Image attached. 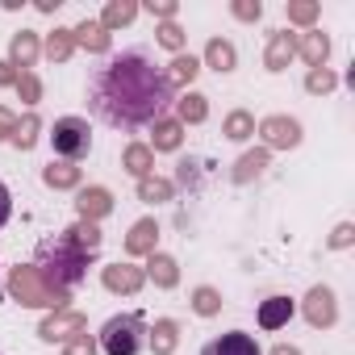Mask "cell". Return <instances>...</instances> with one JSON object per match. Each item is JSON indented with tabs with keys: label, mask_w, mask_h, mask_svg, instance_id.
<instances>
[{
	"label": "cell",
	"mask_w": 355,
	"mask_h": 355,
	"mask_svg": "<svg viewBox=\"0 0 355 355\" xmlns=\"http://www.w3.org/2000/svg\"><path fill=\"white\" fill-rule=\"evenodd\" d=\"M105 355H138L146 351V318L142 313H117L101 326Z\"/></svg>",
	"instance_id": "3957f363"
},
{
	"label": "cell",
	"mask_w": 355,
	"mask_h": 355,
	"mask_svg": "<svg viewBox=\"0 0 355 355\" xmlns=\"http://www.w3.org/2000/svg\"><path fill=\"white\" fill-rule=\"evenodd\" d=\"M205 113H209V109H205V96H197V92H189V96L180 101V117H184V121H201Z\"/></svg>",
	"instance_id": "603a6c76"
},
{
	"label": "cell",
	"mask_w": 355,
	"mask_h": 355,
	"mask_svg": "<svg viewBox=\"0 0 355 355\" xmlns=\"http://www.w3.org/2000/svg\"><path fill=\"white\" fill-rule=\"evenodd\" d=\"M205 59H209L218 71H234V46H230V42H222V38H214V42H209Z\"/></svg>",
	"instance_id": "4fadbf2b"
},
{
	"label": "cell",
	"mask_w": 355,
	"mask_h": 355,
	"mask_svg": "<svg viewBox=\"0 0 355 355\" xmlns=\"http://www.w3.org/2000/svg\"><path fill=\"white\" fill-rule=\"evenodd\" d=\"M234 13H239L243 21H259V13H263V5H259V0H255V5H251V0H243V5H234Z\"/></svg>",
	"instance_id": "e575fe53"
},
{
	"label": "cell",
	"mask_w": 355,
	"mask_h": 355,
	"mask_svg": "<svg viewBox=\"0 0 355 355\" xmlns=\"http://www.w3.org/2000/svg\"><path fill=\"white\" fill-rule=\"evenodd\" d=\"M251 130H255V121H251L247 113H230V117H226V134H230L234 142H243Z\"/></svg>",
	"instance_id": "cb8c5ba5"
},
{
	"label": "cell",
	"mask_w": 355,
	"mask_h": 355,
	"mask_svg": "<svg viewBox=\"0 0 355 355\" xmlns=\"http://www.w3.org/2000/svg\"><path fill=\"white\" fill-rule=\"evenodd\" d=\"M67 234H71V239H76L84 251H92V255H96V247H101V230H96L92 222H80V226H71Z\"/></svg>",
	"instance_id": "ffe728a7"
},
{
	"label": "cell",
	"mask_w": 355,
	"mask_h": 355,
	"mask_svg": "<svg viewBox=\"0 0 355 355\" xmlns=\"http://www.w3.org/2000/svg\"><path fill=\"white\" fill-rule=\"evenodd\" d=\"M67 51H71V38H51V55L55 59H63Z\"/></svg>",
	"instance_id": "f35d334b"
},
{
	"label": "cell",
	"mask_w": 355,
	"mask_h": 355,
	"mask_svg": "<svg viewBox=\"0 0 355 355\" xmlns=\"http://www.w3.org/2000/svg\"><path fill=\"white\" fill-rule=\"evenodd\" d=\"M13 218V193L5 189V180H0V226H5Z\"/></svg>",
	"instance_id": "836d02e7"
},
{
	"label": "cell",
	"mask_w": 355,
	"mask_h": 355,
	"mask_svg": "<svg viewBox=\"0 0 355 355\" xmlns=\"http://www.w3.org/2000/svg\"><path fill=\"white\" fill-rule=\"evenodd\" d=\"M218 293L214 288H197V313H218Z\"/></svg>",
	"instance_id": "f546056e"
},
{
	"label": "cell",
	"mask_w": 355,
	"mask_h": 355,
	"mask_svg": "<svg viewBox=\"0 0 355 355\" xmlns=\"http://www.w3.org/2000/svg\"><path fill=\"white\" fill-rule=\"evenodd\" d=\"M92 351H96V343H92L88 334H84V338H80L76 347H67V355H92Z\"/></svg>",
	"instance_id": "74e56055"
},
{
	"label": "cell",
	"mask_w": 355,
	"mask_h": 355,
	"mask_svg": "<svg viewBox=\"0 0 355 355\" xmlns=\"http://www.w3.org/2000/svg\"><path fill=\"white\" fill-rule=\"evenodd\" d=\"M288 17L293 21H313L318 17V5H288Z\"/></svg>",
	"instance_id": "d590c367"
},
{
	"label": "cell",
	"mask_w": 355,
	"mask_h": 355,
	"mask_svg": "<svg viewBox=\"0 0 355 355\" xmlns=\"http://www.w3.org/2000/svg\"><path fill=\"white\" fill-rule=\"evenodd\" d=\"M263 167H268V155H263V150H255V155H247V159L239 163V180H247V175H251V171L259 175Z\"/></svg>",
	"instance_id": "83f0119b"
},
{
	"label": "cell",
	"mask_w": 355,
	"mask_h": 355,
	"mask_svg": "<svg viewBox=\"0 0 355 355\" xmlns=\"http://www.w3.org/2000/svg\"><path fill=\"white\" fill-rule=\"evenodd\" d=\"M293 38H288V30H276L272 34V46H268V71H284L288 67V59H293Z\"/></svg>",
	"instance_id": "30bf717a"
},
{
	"label": "cell",
	"mask_w": 355,
	"mask_h": 355,
	"mask_svg": "<svg viewBox=\"0 0 355 355\" xmlns=\"http://www.w3.org/2000/svg\"><path fill=\"white\" fill-rule=\"evenodd\" d=\"M288 318H293V301H288V297H268V301L259 305V326H263V330H280Z\"/></svg>",
	"instance_id": "9c48e42d"
},
{
	"label": "cell",
	"mask_w": 355,
	"mask_h": 355,
	"mask_svg": "<svg viewBox=\"0 0 355 355\" xmlns=\"http://www.w3.org/2000/svg\"><path fill=\"white\" fill-rule=\"evenodd\" d=\"M51 146H55V155H63V159H84V155L92 150V130H88V121H84V117H59L55 130H51Z\"/></svg>",
	"instance_id": "277c9868"
},
{
	"label": "cell",
	"mask_w": 355,
	"mask_h": 355,
	"mask_svg": "<svg viewBox=\"0 0 355 355\" xmlns=\"http://www.w3.org/2000/svg\"><path fill=\"white\" fill-rule=\"evenodd\" d=\"M9 288H13L26 305H59V301H63V293L46 288V280H38L34 268H17V272L9 276Z\"/></svg>",
	"instance_id": "5b68a950"
},
{
	"label": "cell",
	"mask_w": 355,
	"mask_h": 355,
	"mask_svg": "<svg viewBox=\"0 0 355 355\" xmlns=\"http://www.w3.org/2000/svg\"><path fill=\"white\" fill-rule=\"evenodd\" d=\"M150 234H155V222H138L134 234H130V251H146L150 247Z\"/></svg>",
	"instance_id": "4316f807"
},
{
	"label": "cell",
	"mask_w": 355,
	"mask_h": 355,
	"mask_svg": "<svg viewBox=\"0 0 355 355\" xmlns=\"http://www.w3.org/2000/svg\"><path fill=\"white\" fill-rule=\"evenodd\" d=\"M146 343L155 347V355H167L175 347V322H159L155 326V338H146Z\"/></svg>",
	"instance_id": "44dd1931"
},
{
	"label": "cell",
	"mask_w": 355,
	"mask_h": 355,
	"mask_svg": "<svg viewBox=\"0 0 355 355\" xmlns=\"http://www.w3.org/2000/svg\"><path fill=\"white\" fill-rule=\"evenodd\" d=\"M42 175H46V184H55V189H67V184H76V180H80V171H76L71 163H51Z\"/></svg>",
	"instance_id": "9a60e30c"
},
{
	"label": "cell",
	"mask_w": 355,
	"mask_h": 355,
	"mask_svg": "<svg viewBox=\"0 0 355 355\" xmlns=\"http://www.w3.org/2000/svg\"><path fill=\"white\" fill-rule=\"evenodd\" d=\"M305 318H309L313 326H334L338 309H334V293H330L326 284H318V288L305 297Z\"/></svg>",
	"instance_id": "52a82bcc"
},
{
	"label": "cell",
	"mask_w": 355,
	"mask_h": 355,
	"mask_svg": "<svg viewBox=\"0 0 355 355\" xmlns=\"http://www.w3.org/2000/svg\"><path fill=\"white\" fill-rule=\"evenodd\" d=\"M63 330H80V318H76V313H67V318H59V322L51 318V322L42 326V338H63Z\"/></svg>",
	"instance_id": "484cf974"
},
{
	"label": "cell",
	"mask_w": 355,
	"mask_h": 355,
	"mask_svg": "<svg viewBox=\"0 0 355 355\" xmlns=\"http://www.w3.org/2000/svg\"><path fill=\"white\" fill-rule=\"evenodd\" d=\"M301 55H305V63H309V67H322V63H326V55H330V38H326V34H318V30H313V34H305Z\"/></svg>",
	"instance_id": "8fae6325"
},
{
	"label": "cell",
	"mask_w": 355,
	"mask_h": 355,
	"mask_svg": "<svg viewBox=\"0 0 355 355\" xmlns=\"http://www.w3.org/2000/svg\"><path fill=\"white\" fill-rule=\"evenodd\" d=\"M197 71H201V63H197L193 55H180V59H175V63H171V71H167V80H171V88H175V84H189V80H193Z\"/></svg>",
	"instance_id": "5bb4252c"
},
{
	"label": "cell",
	"mask_w": 355,
	"mask_h": 355,
	"mask_svg": "<svg viewBox=\"0 0 355 355\" xmlns=\"http://www.w3.org/2000/svg\"><path fill=\"white\" fill-rule=\"evenodd\" d=\"M159 42H163V46H171V51H180V42H184V34H180V26H171V21H167V26L159 30Z\"/></svg>",
	"instance_id": "4dcf8cb0"
},
{
	"label": "cell",
	"mask_w": 355,
	"mask_h": 355,
	"mask_svg": "<svg viewBox=\"0 0 355 355\" xmlns=\"http://www.w3.org/2000/svg\"><path fill=\"white\" fill-rule=\"evenodd\" d=\"M142 197H146V201H163V197H167V184H159V180H155V184L142 180Z\"/></svg>",
	"instance_id": "8d00e7d4"
},
{
	"label": "cell",
	"mask_w": 355,
	"mask_h": 355,
	"mask_svg": "<svg viewBox=\"0 0 355 355\" xmlns=\"http://www.w3.org/2000/svg\"><path fill=\"white\" fill-rule=\"evenodd\" d=\"M272 355H301V351H297V347H276Z\"/></svg>",
	"instance_id": "b9f144b4"
},
{
	"label": "cell",
	"mask_w": 355,
	"mask_h": 355,
	"mask_svg": "<svg viewBox=\"0 0 355 355\" xmlns=\"http://www.w3.org/2000/svg\"><path fill=\"white\" fill-rule=\"evenodd\" d=\"M171 105H175L171 80L142 46L109 55L88 76V113L109 130H121V134L146 130L163 121Z\"/></svg>",
	"instance_id": "6da1fadb"
},
{
	"label": "cell",
	"mask_w": 355,
	"mask_h": 355,
	"mask_svg": "<svg viewBox=\"0 0 355 355\" xmlns=\"http://www.w3.org/2000/svg\"><path fill=\"white\" fill-rule=\"evenodd\" d=\"M105 284H109V288H125V293H134V288L142 284V272L117 263V268H105Z\"/></svg>",
	"instance_id": "7c38bea8"
},
{
	"label": "cell",
	"mask_w": 355,
	"mask_h": 355,
	"mask_svg": "<svg viewBox=\"0 0 355 355\" xmlns=\"http://www.w3.org/2000/svg\"><path fill=\"white\" fill-rule=\"evenodd\" d=\"M263 138H268V146H297L301 142V125L288 121V117H268L263 121Z\"/></svg>",
	"instance_id": "ba28073f"
},
{
	"label": "cell",
	"mask_w": 355,
	"mask_h": 355,
	"mask_svg": "<svg viewBox=\"0 0 355 355\" xmlns=\"http://www.w3.org/2000/svg\"><path fill=\"white\" fill-rule=\"evenodd\" d=\"M347 243H351V226H338L334 239H330V247H347Z\"/></svg>",
	"instance_id": "ab89813d"
},
{
	"label": "cell",
	"mask_w": 355,
	"mask_h": 355,
	"mask_svg": "<svg viewBox=\"0 0 355 355\" xmlns=\"http://www.w3.org/2000/svg\"><path fill=\"white\" fill-rule=\"evenodd\" d=\"M134 13H138V5H130V0H117V5L105 9V30H109V26H125V21H134Z\"/></svg>",
	"instance_id": "7402d4cb"
},
{
	"label": "cell",
	"mask_w": 355,
	"mask_h": 355,
	"mask_svg": "<svg viewBox=\"0 0 355 355\" xmlns=\"http://www.w3.org/2000/svg\"><path fill=\"white\" fill-rule=\"evenodd\" d=\"M34 130H38V121L30 117L26 125H17V134H13V142H17V146H34Z\"/></svg>",
	"instance_id": "1f68e13d"
},
{
	"label": "cell",
	"mask_w": 355,
	"mask_h": 355,
	"mask_svg": "<svg viewBox=\"0 0 355 355\" xmlns=\"http://www.w3.org/2000/svg\"><path fill=\"white\" fill-rule=\"evenodd\" d=\"M71 34H80V42L92 46V51H105V46H109V34H105V26H96V21H84V26L71 30Z\"/></svg>",
	"instance_id": "e0dca14e"
},
{
	"label": "cell",
	"mask_w": 355,
	"mask_h": 355,
	"mask_svg": "<svg viewBox=\"0 0 355 355\" xmlns=\"http://www.w3.org/2000/svg\"><path fill=\"white\" fill-rule=\"evenodd\" d=\"M38 276L46 280V288L55 293H67L76 288L84 276H88V263H92V251H84L71 234H55V239H42L38 243Z\"/></svg>",
	"instance_id": "7a4b0ae2"
},
{
	"label": "cell",
	"mask_w": 355,
	"mask_h": 355,
	"mask_svg": "<svg viewBox=\"0 0 355 355\" xmlns=\"http://www.w3.org/2000/svg\"><path fill=\"white\" fill-rule=\"evenodd\" d=\"M305 84H309V92H330V88H334V76H330L326 67H313Z\"/></svg>",
	"instance_id": "f1b7e54d"
},
{
	"label": "cell",
	"mask_w": 355,
	"mask_h": 355,
	"mask_svg": "<svg viewBox=\"0 0 355 355\" xmlns=\"http://www.w3.org/2000/svg\"><path fill=\"white\" fill-rule=\"evenodd\" d=\"M155 146L159 150L180 146V121H155Z\"/></svg>",
	"instance_id": "2e32d148"
},
{
	"label": "cell",
	"mask_w": 355,
	"mask_h": 355,
	"mask_svg": "<svg viewBox=\"0 0 355 355\" xmlns=\"http://www.w3.org/2000/svg\"><path fill=\"white\" fill-rule=\"evenodd\" d=\"M105 209H109V193H101V189L80 193V214H84V218H88V214H92V218H101Z\"/></svg>",
	"instance_id": "ac0fdd59"
},
{
	"label": "cell",
	"mask_w": 355,
	"mask_h": 355,
	"mask_svg": "<svg viewBox=\"0 0 355 355\" xmlns=\"http://www.w3.org/2000/svg\"><path fill=\"white\" fill-rule=\"evenodd\" d=\"M34 55H38V42H34V34H17V38H13V63L30 67V63H34Z\"/></svg>",
	"instance_id": "d6986e66"
},
{
	"label": "cell",
	"mask_w": 355,
	"mask_h": 355,
	"mask_svg": "<svg viewBox=\"0 0 355 355\" xmlns=\"http://www.w3.org/2000/svg\"><path fill=\"white\" fill-rule=\"evenodd\" d=\"M9 67H13V63H0V84H9V80H13V71H9Z\"/></svg>",
	"instance_id": "60d3db41"
},
{
	"label": "cell",
	"mask_w": 355,
	"mask_h": 355,
	"mask_svg": "<svg viewBox=\"0 0 355 355\" xmlns=\"http://www.w3.org/2000/svg\"><path fill=\"white\" fill-rule=\"evenodd\" d=\"M150 276H155L159 284H175V263H171L167 255H155V259H150Z\"/></svg>",
	"instance_id": "d4e9b609"
},
{
	"label": "cell",
	"mask_w": 355,
	"mask_h": 355,
	"mask_svg": "<svg viewBox=\"0 0 355 355\" xmlns=\"http://www.w3.org/2000/svg\"><path fill=\"white\" fill-rule=\"evenodd\" d=\"M201 355H263V351H259L255 334H247V330H230V334L209 338V343L201 347Z\"/></svg>",
	"instance_id": "8992f818"
},
{
	"label": "cell",
	"mask_w": 355,
	"mask_h": 355,
	"mask_svg": "<svg viewBox=\"0 0 355 355\" xmlns=\"http://www.w3.org/2000/svg\"><path fill=\"white\" fill-rule=\"evenodd\" d=\"M125 163H130V171H138V175H142V171H146V163H150V155H146L142 146H134V150L125 155Z\"/></svg>",
	"instance_id": "d6a6232c"
}]
</instances>
